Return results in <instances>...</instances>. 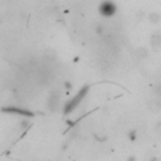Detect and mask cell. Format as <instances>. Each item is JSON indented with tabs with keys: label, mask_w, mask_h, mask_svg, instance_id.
<instances>
[{
	"label": "cell",
	"mask_w": 161,
	"mask_h": 161,
	"mask_svg": "<svg viewBox=\"0 0 161 161\" xmlns=\"http://www.w3.org/2000/svg\"><path fill=\"white\" fill-rule=\"evenodd\" d=\"M88 90H90V86H85L70 101H68V102L65 103V106H64V113H65V115L69 113V112H72L74 108H77V106L80 103V101H82V100L85 98V96L87 95Z\"/></svg>",
	"instance_id": "obj_1"
},
{
	"label": "cell",
	"mask_w": 161,
	"mask_h": 161,
	"mask_svg": "<svg viewBox=\"0 0 161 161\" xmlns=\"http://www.w3.org/2000/svg\"><path fill=\"white\" fill-rule=\"evenodd\" d=\"M98 12L103 18H112L117 13V7L112 0H105V2L101 3Z\"/></svg>",
	"instance_id": "obj_2"
},
{
	"label": "cell",
	"mask_w": 161,
	"mask_h": 161,
	"mask_svg": "<svg viewBox=\"0 0 161 161\" xmlns=\"http://www.w3.org/2000/svg\"><path fill=\"white\" fill-rule=\"evenodd\" d=\"M3 111L8 112V113H18V115H23V116H33L32 112H29L27 110H23V108H18V107H7Z\"/></svg>",
	"instance_id": "obj_3"
},
{
	"label": "cell",
	"mask_w": 161,
	"mask_h": 161,
	"mask_svg": "<svg viewBox=\"0 0 161 161\" xmlns=\"http://www.w3.org/2000/svg\"><path fill=\"white\" fill-rule=\"evenodd\" d=\"M150 20H151L152 23H158V22L161 20V15L157 14V13H151V14H150Z\"/></svg>",
	"instance_id": "obj_4"
},
{
	"label": "cell",
	"mask_w": 161,
	"mask_h": 161,
	"mask_svg": "<svg viewBox=\"0 0 161 161\" xmlns=\"http://www.w3.org/2000/svg\"><path fill=\"white\" fill-rule=\"evenodd\" d=\"M128 138H130V141H136L137 135H136V131H135V130H131V131L128 132Z\"/></svg>",
	"instance_id": "obj_5"
},
{
	"label": "cell",
	"mask_w": 161,
	"mask_h": 161,
	"mask_svg": "<svg viewBox=\"0 0 161 161\" xmlns=\"http://www.w3.org/2000/svg\"><path fill=\"white\" fill-rule=\"evenodd\" d=\"M72 83L69 82V80H65V82H64V88L67 90V91H72Z\"/></svg>",
	"instance_id": "obj_6"
},
{
	"label": "cell",
	"mask_w": 161,
	"mask_h": 161,
	"mask_svg": "<svg viewBox=\"0 0 161 161\" xmlns=\"http://www.w3.org/2000/svg\"><path fill=\"white\" fill-rule=\"evenodd\" d=\"M96 33H97L98 35L103 33V27H102L101 24H97V27H96Z\"/></svg>",
	"instance_id": "obj_7"
}]
</instances>
